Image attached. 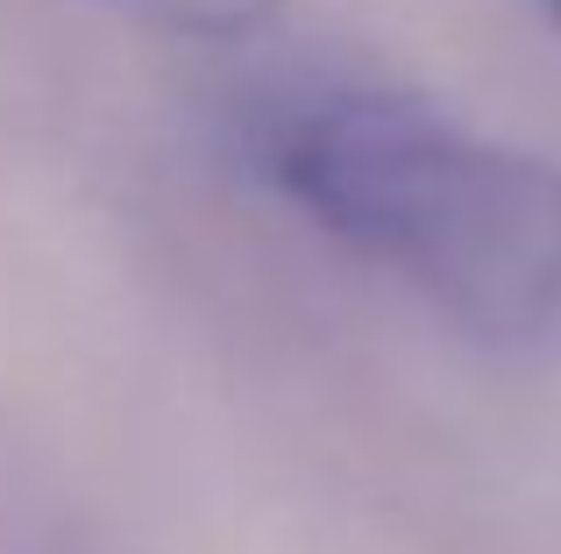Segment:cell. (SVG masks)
Segmentation results:
<instances>
[{
	"mask_svg": "<svg viewBox=\"0 0 561 554\" xmlns=\"http://www.w3.org/2000/svg\"><path fill=\"white\" fill-rule=\"evenodd\" d=\"M271 193L483 342L561 334V164L377 79H277L242 107Z\"/></svg>",
	"mask_w": 561,
	"mask_h": 554,
	"instance_id": "6da1fadb",
	"label": "cell"
},
{
	"mask_svg": "<svg viewBox=\"0 0 561 554\" xmlns=\"http://www.w3.org/2000/svg\"><path fill=\"white\" fill-rule=\"evenodd\" d=\"M122 8H136L142 22L185 28V36H234V28L263 22L277 0H122Z\"/></svg>",
	"mask_w": 561,
	"mask_h": 554,
	"instance_id": "7a4b0ae2",
	"label": "cell"
},
{
	"mask_svg": "<svg viewBox=\"0 0 561 554\" xmlns=\"http://www.w3.org/2000/svg\"><path fill=\"white\" fill-rule=\"evenodd\" d=\"M548 14H554V22H561V0H548Z\"/></svg>",
	"mask_w": 561,
	"mask_h": 554,
	"instance_id": "3957f363",
	"label": "cell"
}]
</instances>
